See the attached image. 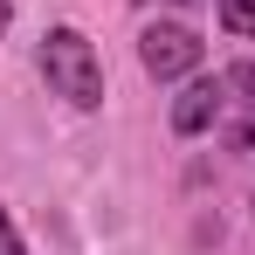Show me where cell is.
I'll list each match as a JSON object with an SVG mask.
<instances>
[{
  "label": "cell",
  "mask_w": 255,
  "mask_h": 255,
  "mask_svg": "<svg viewBox=\"0 0 255 255\" xmlns=\"http://www.w3.org/2000/svg\"><path fill=\"white\" fill-rule=\"evenodd\" d=\"M42 76L55 97H69L76 111H97L104 104V62H97V48L76 35V28H48L42 35Z\"/></svg>",
  "instance_id": "obj_1"
},
{
  "label": "cell",
  "mask_w": 255,
  "mask_h": 255,
  "mask_svg": "<svg viewBox=\"0 0 255 255\" xmlns=\"http://www.w3.org/2000/svg\"><path fill=\"white\" fill-rule=\"evenodd\" d=\"M138 62H145L159 83L193 76V69H200V35H193V28H179V21H152V28L138 35Z\"/></svg>",
  "instance_id": "obj_2"
},
{
  "label": "cell",
  "mask_w": 255,
  "mask_h": 255,
  "mask_svg": "<svg viewBox=\"0 0 255 255\" xmlns=\"http://www.w3.org/2000/svg\"><path fill=\"white\" fill-rule=\"evenodd\" d=\"M221 118H228V83H207V76L186 83V97L172 104V131H179V138H200V131H214Z\"/></svg>",
  "instance_id": "obj_3"
},
{
  "label": "cell",
  "mask_w": 255,
  "mask_h": 255,
  "mask_svg": "<svg viewBox=\"0 0 255 255\" xmlns=\"http://www.w3.org/2000/svg\"><path fill=\"white\" fill-rule=\"evenodd\" d=\"M221 83H228V104L242 111V125H228V145L249 152V145H255V62H235Z\"/></svg>",
  "instance_id": "obj_4"
},
{
  "label": "cell",
  "mask_w": 255,
  "mask_h": 255,
  "mask_svg": "<svg viewBox=\"0 0 255 255\" xmlns=\"http://www.w3.org/2000/svg\"><path fill=\"white\" fill-rule=\"evenodd\" d=\"M221 28L228 35H255V0H221Z\"/></svg>",
  "instance_id": "obj_5"
},
{
  "label": "cell",
  "mask_w": 255,
  "mask_h": 255,
  "mask_svg": "<svg viewBox=\"0 0 255 255\" xmlns=\"http://www.w3.org/2000/svg\"><path fill=\"white\" fill-rule=\"evenodd\" d=\"M0 255H28V249H21V235H14V221H7V207H0Z\"/></svg>",
  "instance_id": "obj_6"
},
{
  "label": "cell",
  "mask_w": 255,
  "mask_h": 255,
  "mask_svg": "<svg viewBox=\"0 0 255 255\" xmlns=\"http://www.w3.org/2000/svg\"><path fill=\"white\" fill-rule=\"evenodd\" d=\"M7 21H14V0H0V35H7Z\"/></svg>",
  "instance_id": "obj_7"
},
{
  "label": "cell",
  "mask_w": 255,
  "mask_h": 255,
  "mask_svg": "<svg viewBox=\"0 0 255 255\" xmlns=\"http://www.w3.org/2000/svg\"><path fill=\"white\" fill-rule=\"evenodd\" d=\"M138 7H159V0H138Z\"/></svg>",
  "instance_id": "obj_8"
}]
</instances>
